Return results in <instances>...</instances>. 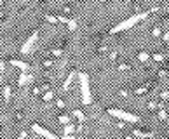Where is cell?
Segmentation results:
<instances>
[{
  "mask_svg": "<svg viewBox=\"0 0 169 139\" xmlns=\"http://www.w3.org/2000/svg\"><path fill=\"white\" fill-rule=\"evenodd\" d=\"M52 98H54V94H52L51 90H46V92H44V96H42V99H44L46 103H47V101H52Z\"/></svg>",
  "mask_w": 169,
  "mask_h": 139,
  "instance_id": "5bb4252c",
  "label": "cell"
},
{
  "mask_svg": "<svg viewBox=\"0 0 169 139\" xmlns=\"http://www.w3.org/2000/svg\"><path fill=\"white\" fill-rule=\"evenodd\" d=\"M127 70H131V64H127V63H120L119 64V72H127Z\"/></svg>",
  "mask_w": 169,
  "mask_h": 139,
  "instance_id": "2e32d148",
  "label": "cell"
},
{
  "mask_svg": "<svg viewBox=\"0 0 169 139\" xmlns=\"http://www.w3.org/2000/svg\"><path fill=\"white\" fill-rule=\"evenodd\" d=\"M0 5H4V4H2V2H0Z\"/></svg>",
  "mask_w": 169,
  "mask_h": 139,
  "instance_id": "ee69618b",
  "label": "cell"
},
{
  "mask_svg": "<svg viewBox=\"0 0 169 139\" xmlns=\"http://www.w3.org/2000/svg\"><path fill=\"white\" fill-rule=\"evenodd\" d=\"M120 96H122V98H127V96H129V92L125 90V89H122V90H120Z\"/></svg>",
  "mask_w": 169,
  "mask_h": 139,
  "instance_id": "e575fe53",
  "label": "cell"
},
{
  "mask_svg": "<svg viewBox=\"0 0 169 139\" xmlns=\"http://www.w3.org/2000/svg\"><path fill=\"white\" fill-rule=\"evenodd\" d=\"M11 94H12L11 85H4V89H2V98H4V101H9V99H11Z\"/></svg>",
  "mask_w": 169,
  "mask_h": 139,
  "instance_id": "30bf717a",
  "label": "cell"
},
{
  "mask_svg": "<svg viewBox=\"0 0 169 139\" xmlns=\"http://www.w3.org/2000/svg\"><path fill=\"white\" fill-rule=\"evenodd\" d=\"M37 40H38V30H35V31H32V35L26 38V42L21 45V54H28L30 51H32V47L37 43Z\"/></svg>",
  "mask_w": 169,
  "mask_h": 139,
  "instance_id": "277c9868",
  "label": "cell"
},
{
  "mask_svg": "<svg viewBox=\"0 0 169 139\" xmlns=\"http://www.w3.org/2000/svg\"><path fill=\"white\" fill-rule=\"evenodd\" d=\"M117 56H119V52H117V51H110V52H108V59H112V61H113Z\"/></svg>",
  "mask_w": 169,
  "mask_h": 139,
  "instance_id": "4316f807",
  "label": "cell"
},
{
  "mask_svg": "<svg viewBox=\"0 0 169 139\" xmlns=\"http://www.w3.org/2000/svg\"><path fill=\"white\" fill-rule=\"evenodd\" d=\"M23 118V113H16V120H21Z\"/></svg>",
  "mask_w": 169,
  "mask_h": 139,
  "instance_id": "ab89813d",
  "label": "cell"
},
{
  "mask_svg": "<svg viewBox=\"0 0 169 139\" xmlns=\"http://www.w3.org/2000/svg\"><path fill=\"white\" fill-rule=\"evenodd\" d=\"M152 35H154V37H159V35H160V28H159V26H155V28L152 30Z\"/></svg>",
  "mask_w": 169,
  "mask_h": 139,
  "instance_id": "f1b7e54d",
  "label": "cell"
},
{
  "mask_svg": "<svg viewBox=\"0 0 169 139\" xmlns=\"http://www.w3.org/2000/svg\"><path fill=\"white\" fill-rule=\"evenodd\" d=\"M98 52H99V54L107 52V45H99V47H98Z\"/></svg>",
  "mask_w": 169,
  "mask_h": 139,
  "instance_id": "1f68e13d",
  "label": "cell"
},
{
  "mask_svg": "<svg viewBox=\"0 0 169 139\" xmlns=\"http://www.w3.org/2000/svg\"><path fill=\"white\" fill-rule=\"evenodd\" d=\"M61 139H75V134H70V136H66V134H65Z\"/></svg>",
  "mask_w": 169,
  "mask_h": 139,
  "instance_id": "8d00e7d4",
  "label": "cell"
},
{
  "mask_svg": "<svg viewBox=\"0 0 169 139\" xmlns=\"http://www.w3.org/2000/svg\"><path fill=\"white\" fill-rule=\"evenodd\" d=\"M75 75H77V72H75V70H73V72H70V75L66 77V80H65V82H63V87H61V89H63V90H65V92H66V90L70 89V85H72V82H73V77H75Z\"/></svg>",
  "mask_w": 169,
  "mask_h": 139,
  "instance_id": "9c48e42d",
  "label": "cell"
},
{
  "mask_svg": "<svg viewBox=\"0 0 169 139\" xmlns=\"http://www.w3.org/2000/svg\"><path fill=\"white\" fill-rule=\"evenodd\" d=\"M32 94H40V87L38 85H33L32 87Z\"/></svg>",
  "mask_w": 169,
  "mask_h": 139,
  "instance_id": "f546056e",
  "label": "cell"
},
{
  "mask_svg": "<svg viewBox=\"0 0 169 139\" xmlns=\"http://www.w3.org/2000/svg\"><path fill=\"white\" fill-rule=\"evenodd\" d=\"M33 82V75H28L26 72H21V75L17 77V85H26V84H32Z\"/></svg>",
  "mask_w": 169,
  "mask_h": 139,
  "instance_id": "52a82bcc",
  "label": "cell"
},
{
  "mask_svg": "<svg viewBox=\"0 0 169 139\" xmlns=\"http://www.w3.org/2000/svg\"><path fill=\"white\" fill-rule=\"evenodd\" d=\"M2 82H4V80H2V77H0V84H2Z\"/></svg>",
  "mask_w": 169,
  "mask_h": 139,
  "instance_id": "b9f144b4",
  "label": "cell"
},
{
  "mask_svg": "<svg viewBox=\"0 0 169 139\" xmlns=\"http://www.w3.org/2000/svg\"><path fill=\"white\" fill-rule=\"evenodd\" d=\"M169 75V72H167V70L164 68V70H160V72H159V78H166Z\"/></svg>",
  "mask_w": 169,
  "mask_h": 139,
  "instance_id": "cb8c5ba5",
  "label": "cell"
},
{
  "mask_svg": "<svg viewBox=\"0 0 169 139\" xmlns=\"http://www.w3.org/2000/svg\"><path fill=\"white\" fill-rule=\"evenodd\" d=\"M148 57H150V54H148V52H145V51H141V52L138 54V59H139V61H146Z\"/></svg>",
  "mask_w": 169,
  "mask_h": 139,
  "instance_id": "e0dca14e",
  "label": "cell"
},
{
  "mask_svg": "<svg viewBox=\"0 0 169 139\" xmlns=\"http://www.w3.org/2000/svg\"><path fill=\"white\" fill-rule=\"evenodd\" d=\"M148 108H150V110H155V108H162V103H157V101H150V103H148Z\"/></svg>",
  "mask_w": 169,
  "mask_h": 139,
  "instance_id": "d6986e66",
  "label": "cell"
},
{
  "mask_svg": "<svg viewBox=\"0 0 169 139\" xmlns=\"http://www.w3.org/2000/svg\"><path fill=\"white\" fill-rule=\"evenodd\" d=\"M4 70H5V63L0 61V73H4Z\"/></svg>",
  "mask_w": 169,
  "mask_h": 139,
  "instance_id": "d590c367",
  "label": "cell"
},
{
  "mask_svg": "<svg viewBox=\"0 0 169 139\" xmlns=\"http://www.w3.org/2000/svg\"><path fill=\"white\" fill-rule=\"evenodd\" d=\"M9 63H11V66L19 68L21 72H26V73H28V70H30V64H28V63H25V61H19V59H14V57H12Z\"/></svg>",
  "mask_w": 169,
  "mask_h": 139,
  "instance_id": "8992f818",
  "label": "cell"
},
{
  "mask_svg": "<svg viewBox=\"0 0 169 139\" xmlns=\"http://www.w3.org/2000/svg\"><path fill=\"white\" fill-rule=\"evenodd\" d=\"M51 54H52L54 57H61V56H63V49H61V47H59V49H52Z\"/></svg>",
  "mask_w": 169,
  "mask_h": 139,
  "instance_id": "ac0fdd59",
  "label": "cell"
},
{
  "mask_svg": "<svg viewBox=\"0 0 169 139\" xmlns=\"http://www.w3.org/2000/svg\"><path fill=\"white\" fill-rule=\"evenodd\" d=\"M58 122L63 124V125H68V124H70V117H68V115H59V117H58Z\"/></svg>",
  "mask_w": 169,
  "mask_h": 139,
  "instance_id": "7c38bea8",
  "label": "cell"
},
{
  "mask_svg": "<svg viewBox=\"0 0 169 139\" xmlns=\"http://www.w3.org/2000/svg\"><path fill=\"white\" fill-rule=\"evenodd\" d=\"M78 80H80V90H82V104H91L93 99H91V89H89V77L87 73H84V72H78L77 73Z\"/></svg>",
  "mask_w": 169,
  "mask_h": 139,
  "instance_id": "7a4b0ae2",
  "label": "cell"
},
{
  "mask_svg": "<svg viewBox=\"0 0 169 139\" xmlns=\"http://www.w3.org/2000/svg\"><path fill=\"white\" fill-rule=\"evenodd\" d=\"M52 64H54V61H52V59H46V61H44V68H51Z\"/></svg>",
  "mask_w": 169,
  "mask_h": 139,
  "instance_id": "83f0119b",
  "label": "cell"
},
{
  "mask_svg": "<svg viewBox=\"0 0 169 139\" xmlns=\"http://www.w3.org/2000/svg\"><path fill=\"white\" fill-rule=\"evenodd\" d=\"M108 115H112V117H117L124 122H129V124H138L139 122V117L134 113H129V111H124V110H119V108H108L107 110Z\"/></svg>",
  "mask_w": 169,
  "mask_h": 139,
  "instance_id": "3957f363",
  "label": "cell"
},
{
  "mask_svg": "<svg viewBox=\"0 0 169 139\" xmlns=\"http://www.w3.org/2000/svg\"><path fill=\"white\" fill-rule=\"evenodd\" d=\"M117 129H120V130L125 129V124H124V122H119V124H117Z\"/></svg>",
  "mask_w": 169,
  "mask_h": 139,
  "instance_id": "74e56055",
  "label": "cell"
},
{
  "mask_svg": "<svg viewBox=\"0 0 169 139\" xmlns=\"http://www.w3.org/2000/svg\"><path fill=\"white\" fill-rule=\"evenodd\" d=\"M25 137H26V130H21V132H19V136H17L16 139H25Z\"/></svg>",
  "mask_w": 169,
  "mask_h": 139,
  "instance_id": "d6a6232c",
  "label": "cell"
},
{
  "mask_svg": "<svg viewBox=\"0 0 169 139\" xmlns=\"http://www.w3.org/2000/svg\"><path fill=\"white\" fill-rule=\"evenodd\" d=\"M73 117H75L80 124H84V120H86V115L82 113V110H73Z\"/></svg>",
  "mask_w": 169,
  "mask_h": 139,
  "instance_id": "8fae6325",
  "label": "cell"
},
{
  "mask_svg": "<svg viewBox=\"0 0 169 139\" xmlns=\"http://www.w3.org/2000/svg\"><path fill=\"white\" fill-rule=\"evenodd\" d=\"M0 129H2V127H0Z\"/></svg>",
  "mask_w": 169,
  "mask_h": 139,
  "instance_id": "f6af8a7d",
  "label": "cell"
},
{
  "mask_svg": "<svg viewBox=\"0 0 169 139\" xmlns=\"http://www.w3.org/2000/svg\"><path fill=\"white\" fill-rule=\"evenodd\" d=\"M75 130H78V132H82V130H84V125H82V124L78 122V124L75 125Z\"/></svg>",
  "mask_w": 169,
  "mask_h": 139,
  "instance_id": "836d02e7",
  "label": "cell"
},
{
  "mask_svg": "<svg viewBox=\"0 0 169 139\" xmlns=\"http://www.w3.org/2000/svg\"><path fill=\"white\" fill-rule=\"evenodd\" d=\"M68 30H72V31L77 30V21H75V19H70V21H68Z\"/></svg>",
  "mask_w": 169,
  "mask_h": 139,
  "instance_id": "ffe728a7",
  "label": "cell"
},
{
  "mask_svg": "<svg viewBox=\"0 0 169 139\" xmlns=\"http://www.w3.org/2000/svg\"><path fill=\"white\" fill-rule=\"evenodd\" d=\"M133 136H134V137L143 139V137H152V136H154V132H150V130H139V129H133Z\"/></svg>",
  "mask_w": 169,
  "mask_h": 139,
  "instance_id": "ba28073f",
  "label": "cell"
},
{
  "mask_svg": "<svg viewBox=\"0 0 169 139\" xmlns=\"http://www.w3.org/2000/svg\"><path fill=\"white\" fill-rule=\"evenodd\" d=\"M152 57H154V61H155V63H160V61H164V56H162V54H159V52H155Z\"/></svg>",
  "mask_w": 169,
  "mask_h": 139,
  "instance_id": "7402d4cb",
  "label": "cell"
},
{
  "mask_svg": "<svg viewBox=\"0 0 169 139\" xmlns=\"http://www.w3.org/2000/svg\"><path fill=\"white\" fill-rule=\"evenodd\" d=\"M164 42H169V33H164Z\"/></svg>",
  "mask_w": 169,
  "mask_h": 139,
  "instance_id": "60d3db41",
  "label": "cell"
},
{
  "mask_svg": "<svg viewBox=\"0 0 169 139\" xmlns=\"http://www.w3.org/2000/svg\"><path fill=\"white\" fill-rule=\"evenodd\" d=\"M160 98H162V101H169V90L160 92Z\"/></svg>",
  "mask_w": 169,
  "mask_h": 139,
  "instance_id": "603a6c76",
  "label": "cell"
},
{
  "mask_svg": "<svg viewBox=\"0 0 169 139\" xmlns=\"http://www.w3.org/2000/svg\"><path fill=\"white\" fill-rule=\"evenodd\" d=\"M32 130H35L38 136H42V137H46V139H59V137H56L51 130H47V129H44V127H40L38 124H33L32 125Z\"/></svg>",
  "mask_w": 169,
  "mask_h": 139,
  "instance_id": "5b68a950",
  "label": "cell"
},
{
  "mask_svg": "<svg viewBox=\"0 0 169 139\" xmlns=\"http://www.w3.org/2000/svg\"><path fill=\"white\" fill-rule=\"evenodd\" d=\"M148 87H150V85H146V87H145V85H143V87H136V89H134V94H138V96L145 94V92L148 90Z\"/></svg>",
  "mask_w": 169,
  "mask_h": 139,
  "instance_id": "4fadbf2b",
  "label": "cell"
},
{
  "mask_svg": "<svg viewBox=\"0 0 169 139\" xmlns=\"http://www.w3.org/2000/svg\"><path fill=\"white\" fill-rule=\"evenodd\" d=\"M157 117H159L160 120H167V111H166V110H160V111L157 113Z\"/></svg>",
  "mask_w": 169,
  "mask_h": 139,
  "instance_id": "44dd1931",
  "label": "cell"
},
{
  "mask_svg": "<svg viewBox=\"0 0 169 139\" xmlns=\"http://www.w3.org/2000/svg\"><path fill=\"white\" fill-rule=\"evenodd\" d=\"M46 19H47L49 23H58V17H54V16H51V14H46Z\"/></svg>",
  "mask_w": 169,
  "mask_h": 139,
  "instance_id": "484cf974",
  "label": "cell"
},
{
  "mask_svg": "<svg viewBox=\"0 0 169 139\" xmlns=\"http://www.w3.org/2000/svg\"><path fill=\"white\" fill-rule=\"evenodd\" d=\"M124 139H134V136H133V134H125Z\"/></svg>",
  "mask_w": 169,
  "mask_h": 139,
  "instance_id": "f35d334b",
  "label": "cell"
},
{
  "mask_svg": "<svg viewBox=\"0 0 169 139\" xmlns=\"http://www.w3.org/2000/svg\"><path fill=\"white\" fill-rule=\"evenodd\" d=\"M65 134H66V136H70V134H75V125H72V124L65 125Z\"/></svg>",
  "mask_w": 169,
  "mask_h": 139,
  "instance_id": "9a60e30c",
  "label": "cell"
},
{
  "mask_svg": "<svg viewBox=\"0 0 169 139\" xmlns=\"http://www.w3.org/2000/svg\"><path fill=\"white\" fill-rule=\"evenodd\" d=\"M150 12H152V11H145V12H139V14H134V16H131V17H127V19H124L122 23H119V25H115L113 28H110V33H119V31H124V30L133 28L134 25H138L139 21H143L145 17H148Z\"/></svg>",
  "mask_w": 169,
  "mask_h": 139,
  "instance_id": "6da1fadb",
  "label": "cell"
},
{
  "mask_svg": "<svg viewBox=\"0 0 169 139\" xmlns=\"http://www.w3.org/2000/svg\"><path fill=\"white\" fill-rule=\"evenodd\" d=\"M58 21H59V23H65V25H68V21H70V19H68L66 16H58Z\"/></svg>",
  "mask_w": 169,
  "mask_h": 139,
  "instance_id": "d4e9b609",
  "label": "cell"
},
{
  "mask_svg": "<svg viewBox=\"0 0 169 139\" xmlns=\"http://www.w3.org/2000/svg\"><path fill=\"white\" fill-rule=\"evenodd\" d=\"M56 106L58 108H65V101H63V99H56Z\"/></svg>",
  "mask_w": 169,
  "mask_h": 139,
  "instance_id": "4dcf8cb0",
  "label": "cell"
},
{
  "mask_svg": "<svg viewBox=\"0 0 169 139\" xmlns=\"http://www.w3.org/2000/svg\"><path fill=\"white\" fill-rule=\"evenodd\" d=\"M0 45H2V38H0Z\"/></svg>",
  "mask_w": 169,
  "mask_h": 139,
  "instance_id": "7bdbcfd3",
  "label": "cell"
}]
</instances>
